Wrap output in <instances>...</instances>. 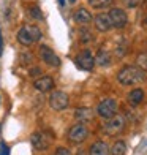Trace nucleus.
I'll return each mask as SVG.
<instances>
[{
    "instance_id": "0eeeda50",
    "label": "nucleus",
    "mask_w": 147,
    "mask_h": 155,
    "mask_svg": "<svg viewBox=\"0 0 147 155\" xmlns=\"http://www.w3.org/2000/svg\"><path fill=\"white\" fill-rule=\"evenodd\" d=\"M89 136V130L84 124H74L71 125V128L68 130V141L73 144H81L82 141H86V138Z\"/></svg>"
},
{
    "instance_id": "ddd939ff",
    "label": "nucleus",
    "mask_w": 147,
    "mask_h": 155,
    "mask_svg": "<svg viewBox=\"0 0 147 155\" xmlns=\"http://www.w3.org/2000/svg\"><path fill=\"white\" fill-rule=\"evenodd\" d=\"M73 19L78 24H89L93 18H92V13H90L87 8H78L73 15Z\"/></svg>"
},
{
    "instance_id": "423d86ee",
    "label": "nucleus",
    "mask_w": 147,
    "mask_h": 155,
    "mask_svg": "<svg viewBox=\"0 0 147 155\" xmlns=\"http://www.w3.org/2000/svg\"><path fill=\"white\" fill-rule=\"evenodd\" d=\"M117 109H119V104L114 98H104L103 101H100L96 108L98 116L103 117V119H111L114 114H117Z\"/></svg>"
},
{
    "instance_id": "f8f14e48",
    "label": "nucleus",
    "mask_w": 147,
    "mask_h": 155,
    "mask_svg": "<svg viewBox=\"0 0 147 155\" xmlns=\"http://www.w3.org/2000/svg\"><path fill=\"white\" fill-rule=\"evenodd\" d=\"M93 22H95V27H96L98 32H109L113 29V24H111V21H109L108 13H100V15H96L93 18Z\"/></svg>"
},
{
    "instance_id": "aec40b11",
    "label": "nucleus",
    "mask_w": 147,
    "mask_h": 155,
    "mask_svg": "<svg viewBox=\"0 0 147 155\" xmlns=\"http://www.w3.org/2000/svg\"><path fill=\"white\" fill-rule=\"evenodd\" d=\"M114 0H89V5L95 10H103V8H108V6L113 5Z\"/></svg>"
},
{
    "instance_id": "5701e85b",
    "label": "nucleus",
    "mask_w": 147,
    "mask_h": 155,
    "mask_svg": "<svg viewBox=\"0 0 147 155\" xmlns=\"http://www.w3.org/2000/svg\"><path fill=\"white\" fill-rule=\"evenodd\" d=\"M122 2L127 8H136V6L141 3V0H122Z\"/></svg>"
},
{
    "instance_id": "7ed1b4c3",
    "label": "nucleus",
    "mask_w": 147,
    "mask_h": 155,
    "mask_svg": "<svg viewBox=\"0 0 147 155\" xmlns=\"http://www.w3.org/2000/svg\"><path fill=\"white\" fill-rule=\"evenodd\" d=\"M125 125H127V120H125V116L122 114H114L111 119H106V124H104V133L109 136H116L119 133H122L125 130Z\"/></svg>"
},
{
    "instance_id": "cd10ccee",
    "label": "nucleus",
    "mask_w": 147,
    "mask_h": 155,
    "mask_svg": "<svg viewBox=\"0 0 147 155\" xmlns=\"http://www.w3.org/2000/svg\"><path fill=\"white\" fill-rule=\"evenodd\" d=\"M57 2H59L60 6H64V5H65V0H57Z\"/></svg>"
},
{
    "instance_id": "412c9836",
    "label": "nucleus",
    "mask_w": 147,
    "mask_h": 155,
    "mask_svg": "<svg viewBox=\"0 0 147 155\" xmlns=\"http://www.w3.org/2000/svg\"><path fill=\"white\" fill-rule=\"evenodd\" d=\"M136 67L142 68L144 71L147 70V52H142V54L138 55V59H136Z\"/></svg>"
},
{
    "instance_id": "f257e3e1",
    "label": "nucleus",
    "mask_w": 147,
    "mask_h": 155,
    "mask_svg": "<svg viewBox=\"0 0 147 155\" xmlns=\"http://www.w3.org/2000/svg\"><path fill=\"white\" fill-rule=\"evenodd\" d=\"M145 78L147 73L136 65H127L117 73V81L122 86H136V84L145 81Z\"/></svg>"
},
{
    "instance_id": "7c9ffc66",
    "label": "nucleus",
    "mask_w": 147,
    "mask_h": 155,
    "mask_svg": "<svg viewBox=\"0 0 147 155\" xmlns=\"http://www.w3.org/2000/svg\"><path fill=\"white\" fill-rule=\"evenodd\" d=\"M70 2H74V0H70Z\"/></svg>"
},
{
    "instance_id": "4468645a",
    "label": "nucleus",
    "mask_w": 147,
    "mask_h": 155,
    "mask_svg": "<svg viewBox=\"0 0 147 155\" xmlns=\"http://www.w3.org/2000/svg\"><path fill=\"white\" fill-rule=\"evenodd\" d=\"M128 103L131 104V106H138V104H141L142 100H144V90L141 87H136V89H133L131 92L128 94Z\"/></svg>"
},
{
    "instance_id": "9d476101",
    "label": "nucleus",
    "mask_w": 147,
    "mask_h": 155,
    "mask_svg": "<svg viewBox=\"0 0 147 155\" xmlns=\"http://www.w3.org/2000/svg\"><path fill=\"white\" fill-rule=\"evenodd\" d=\"M40 55H41V59H43V62L46 63V65L49 67H54V68H57L60 67V57L57 54H55L51 48H47V46H41L40 48Z\"/></svg>"
},
{
    "instance_id": "393cba45",
    "label": "nucleus",
    "mask_w": 147,
    "mask_h": 155,
    "mask_svg": "<svg viewBox=\"0 0 147 155\" xmlns=\"http://www.w3.org/2000/svg\"><path fill=\"white\" fill-rule=\"evenodd\" d=\"M0 155H10V149H8V146H6L5 143L0 144Z\"/></svg>"
},
{
    "instance_id": "a878e982",
    "label": "nucleus",
    "mask_w": 147,
    "mask_h": 155,
    "mask_svg": "<svg viewBox=\"0 0 147 155\" xmlns=\"http://www.w3.org/2000/svg\"><path fill=\"white\" fill-rule=\"evenodd\" d=\"M41 74V68H38V67H33V68H30V76L32 78H35V76H40Z\"/></svg>"
},
{
    "instance_id": "b1692460",
    "label": "nucleus",
    "mask_w": 147,
    "mask_h": 155,
    "mask_svg": "<svg viewBox=\"0 0 147 155\" xmlns=\"http://www.w3.org/2000/svg\"><path fill=\"white\" fill-rule=\"evenodd\" d=\"M55 155H73V153L70 152L67 147H59V149L55 150Z\"/></svg>"
},
{
    "instance_id": "39448f33",
    "label": "nucleus",
    "mask_w": 147,
    "mask_h": 155,
    "mask_svg": "<svg viewBox=\"0 0 147 155\" xmlns=\"http://www.w3.org/2000/svg\"><path fill=\"white\" fill-rule=\"evenodd\" d=\"M49 106L54 111H64L70 106V97L68 94L62 92V90H52L51 97H49Z\"/></svg>"
},
{
    "instance_id": "6ab92c4d",
    "label": "nucleus",
    "mask_w": 147,
    "mask_h": 155,
    "mask_svg": "<svg viewBox=\"0 0 147 155\" xmlns=\"http://www.w3.org/2000/svg\"><path fill=\"white\" fill-rule=\"evenodd\" d=\"M109 153L111 155H125L127 153V144H125V141H116L113 147L109 149Z\"/></svg>"
},
{
    "instance_id": "a211bd4d",
    "label": "nucleus",
    "mask_w": 147,
    "mask_h": 155,
    "mask_svg": "<svg viewBox=\"0 0 147 155\" xmlns=\"http://www.w3.org/2000/svg\"><path fill=\"white\" fill-rule=\"evenodd\" d=\"M95 40V35L92 33V30L89 27H81L79 29V41L82 45H87V43H92Z\"/></svg>"
},
{
    "instance_id": "f3484780",
    "label": "nucleus",
    "mask_w": 147,
    "mask_h": 155,
    "mask_svg": "<svg viewBox=\"0 0 147 155\" xmlns=\"http://www.w3.org/2000/svg\"><path fill=\"white\" fill-rule=\"evenodd\" d=\"M111 60H113V57H111V54L106 51V49H100V51L96 52L95 63H98L100 67H108V65H111Z\"/></svg>"
},
{
    "instance_id": "6e6552de",
    "label": "nucleus",
    "mask_w": 147,
    "mask_h": 155,
    "mask_svg": "<svg viewBox=\"0 0 147 155\" xmlns=\"http://www.w3.org/2000/svg\"><path fill=\"white\" fill-rule=\"evenodd\" d=\"M76 65H78V68L84 70V71H90V70H93L95 67V57L92 51H89V49H84V51H81L78 55H76Z\"/></svg>"
},
{
    "instance_id": "4be33fe9",
    "label": "nucleus",
    "mask_w": 147,
    "mask_h": 155,
    "mask_svg": "<svg viewBox=\"0 0 147 155\" xmlns=\"http://www.w3.org/2000/svg\"><path fill=\"white\" fill-rule=\"evenodd\" d=\"M29 13H30V16L33 19H37V21H41L43 19V13H41V10L38 8V6H30L29 8Z\"/></svg>"
},
{
    "instance_id": "c85d7f7f",
    "label": "nucleus",
    "mask_w": 147,
    "mask_h": 155,
    "mask_svg": "<svg viewBox=\"0 0 147 155\" xmlns=\"http://www.w3.org/2000/svg\"><path fill=\"white\" fill-rule=\"evenodd\" d=\"M144 25H145V27H147V18H145V19H144Z\"/></svg>"
},
{
    "instance_id": "20e7f679",
    "label": "nucleus",
    "mask_w": 147,
    "mask_h": 155,
    "mask_svg": "<svg viewBox=\"0 0 147 155\" xmlns=\"http://www.w3.org/2000/svg\"><path fill=\"white\" fill-rule=\"evenodd\" d=\"M54 141V135L51 131H46V130H41V131H35L32 133L30 136V143L35 149L38 150H46L49 146L52 144Z\"/></svg>"
},
{
    "instance_id": "1a4fd4ad",
    "label": "nucleus",
    "mask_w": 147,
    "mask_h": 155,
    "mask_svg": "<svg viewBox=\"0 0 147 155\" xmlns=\"http://www.w3.org/2000/svg\"><path fill=\"white\" fill-rule=\"evenodd\" d=\"M108 16L111 24H113V29H123L128 22V16L122 8H113L108 13Z\"/></svg>"
},
{
    "instance_id": "c756f323",
    "label": "nucleus",
    "mask_w": 147,
    "mask_h": 155,
    "mask_svg": "<svg viewBox=\"0 0 147 155\" xmlns=\"http://www.w3.org/2000/svg\"><path fill=\"white\" fill-rule=\"evenodd\" d=\"M141 2H144V5L147 6V0H141Z\"/></svg>"
},
{
    "instance_id": "2eb2a0df",
    "label": "nucleus",
    "mask_w": 147,
    "mask_h": 155,
    "mask_svg": "<svg viewBox=\"0 0 147 155\" xmlns=\"http://www.w3.org/2000/svg\"><path fill=\"white\" fill-rule=\"evenodd\" d=\"M89 155H111V153H109V147L104 141H96L90 147Z\"/></svg>"
},
{
    "instance_id": "bb28decb",
    "label": "nucleus",
    "mask_w": 147,
    "mask_h": 155,
    "mask_svg": "<svg viewBox=\"0 0 147 155\" xmlns=\"http://www.w3.org/2000/svg\"><path fill=\"white\" fill-rule=\"evenodd\" d=\"M3 54V37H2V32H0V55Z\"/></svg>"
},
{
    "instance_id": "9b49d317",
    "label": "nucleus",
    "mask_w": 147,
    "mask_h": 155,
    "mask_svg": "<svg viewBox=\"0 0 147 155\" xmlns=\"http://www.w3.org/2000/svg\"><path fill=\"white\" fill-rule=\"evenodd\" d=\"M33 87L37 89V90H40V92H49V90H52L54 89V79H52V76H49V74L40 76L38 79L33 81Z\"/></svg>"
},
{
    "instance_id": "f03ea898",
    "label": "nucleus",
    "mask_w": 147,
    "mask_h": 155,
    "mask_svg": "<svg viewBox=\"0 0 147 155\" xmlns=\"http://www.w3.org/2000/svg\"><path fill=\"white\" fill-rule=\"evenodd\" d=\"M41 37H43V33H41L40 27H37V25H22L19 29L18 35H16L18 41L21 45H24V46L33 45L35 41L41 40Z\"/></svg>"
},
{
    "instance_id": "dca6fc26",
    "label": "nucleus",
    "mask_w": 147,
    "mask_h": 155,
    "mask_svg": "<svg viewBox=\"0 0 147 155\" xmlns=\"http://www.w3.org/2000/svg\"><path fill=\"white\" fill-rule=\"evenodd\" d=\"M74 117L82 124V122H89L93 119V111L90 108H78L74 111Z\"/></svg>"
}]
</instances>
